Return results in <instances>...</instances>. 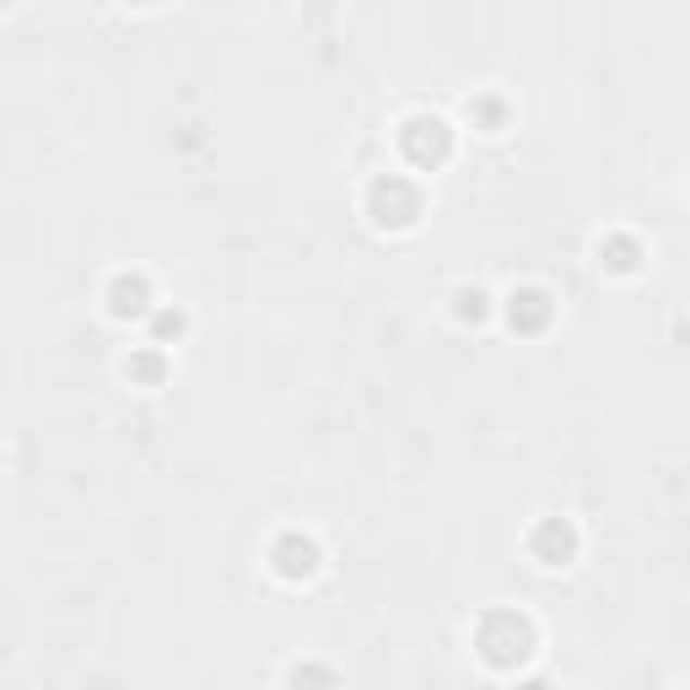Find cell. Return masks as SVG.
<instances>
[{"label":"cell","instance_id":"6da1fadb","mask_svg":"<svg viewBox=\"0 0 690 690\" xmlns=\"http://www.w3.org/2000/svg\"><path fill=\"white\" fill-rule=\"evenodd\" d=\"M529 642H535V631H529V620L513 615V610H497V615H486V626H480V648H486L491 664H518V658L529 653Z\"/></svg>","mask_w":690,"mask_h":690},{"label":"cell","instance_id":"7a4b0ae2","mask_svg":"<svg viewBox=\"0 0 690 690\" xmlns=\"http://www.w3.org/2000/svg\"><path fill=\"white\" fill-rule=\"evenodd\" d=\"M535 551L545 555V566H566V555L577 551V535H572L561 518H551V524H540V535H535Z\"/></svg>","mask_w":690,"mask_h":690},{"label":"cell","instance_id":"3957f363","mask_svg":"<svg viewBox=\"0 0 690 690\" xmlns=\"http://www.w3.org/2000/svg\"><path fill=\"white\" fill-rule=\"evenodd\" d=\"M114 313H146V280L140 276L114 280Z\"/></svg>","mask_w":690,"mask_h":690}]
</instances>
